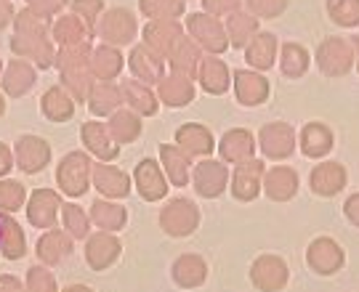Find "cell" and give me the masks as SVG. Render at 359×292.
I'll list each match as a JSON object with an SVG mask.
<instances>
[{
    "label": "cell",
    "mask_w": 359,
    "mask_h": 292,
    "mask_svg": "<svg viewBox=\"0 0 359 292\" xmlns=\"http://www.w3.org/2000/svg\"><path fill=\"white\" fill-rule=\"evenodd\" d=\"M189 32L205 46L208 51L221 53L229 46L226 38H224V27L218 25L213 16H208V13H194V16H189Z\"/></svg>",
    "instance_id": "cell-5"
},
{
    "label": "cell",
    "mask_w": 359,
    "mask_h": 292,
    "mask_svg": "<svg viewBox=\"0 0 359 292\" xmlns=\"http://www.w3.org/2000/svg\"><path fill=\"white\" fill-rule=\"evenodd\" d=\"M22 202H25V186L16 181H3L0 183V207L13 213V210H22Z\"/></svg>",
    "instance_id": "cell-44"
},
{
    "label": "cell",
    "mask_w": 359,
    "mask_h": 292,
    "mask_svg": "<svg viewBox=\"0 0 359 292\" xmlns=\"http://www.w3.org/2000/svg\"><path fill=\"white\" fill-rule=\"evenodd\" d=\"M117 255H120V242H117L115 237H109L107 231L90 237L88 247H86V258H88L90 268H96V271H102V268L109 266Z\"/></svg>",
    "instance_id": "cell-14"
},
{
    "label": "cell",
    "mask_w": 359,
    "mask_h": 292,
    "mask_svg": "<svg viewBox=\"0 0 359 292\" xmlns=\"http://www.w3.org/2000/svg\"><path fill=\"white\" fill-rule=\"evenodd\" d=\"M346 183V170L338 165V162H327V165H320L314 173H311V186L317 194H335L338 189H344Z\"/></svg>",
    "instance_id": "cell-21"
},
{
    "label": "cell",
    "mask_w": 359,
    "mask_h": 292,
    "mask_svg": "<svg viewBox=\"0 0 359 292\" xmlns=\"http://www.w3.org/2000/svg\"><path fill=\"white\" fill-rule=\"evenodd\" d=\"M3 109H6V104H3V96H0V115H3Z\"/></svg>",
    "instance_id": "cell-58"
},
{
    "label": "cell",
    "mask_w": 359,
    "mask_h": 292,
    "mask_svg": "<svg viewBox=\"0 0 359 292\" xmlns=\"http://www.w3.org/2000/svg\"><path fill=\"white\" fill-rule=\"evenodd\" d=\"M83 141L88 144L90 152H96L102 160H115L117 157V144H112V139H109V130H107V125H102V123H88V125H83Z\"/></svg>",
    "instance_id": "cell-20"
},
{
    "label": "cell",
    "mask_w": 359,
    "mask_h": 292,
    "mask_svg": "<svg viewBox=\"0 0 359 292\" xmlns=\"http://www.w3.org/2000/svg\"><path fill=\"white\" fill-rule=\"evenodd\" d=\"M253 281L266 292L280 290L285 281H287V268H285V263L280 258L266 255V258H261L256 266H253Z\"/></svg>",
    "instance_id": "cell-10"
},
{
    "label": "cell",
    "mask_w": 359,
    "mask_h": 292,
    "mask_svg": "<svg viewBox=\"0 0 359 292\" xmlns=\"http://www.w3.org/2000/svg\"><path fill=\"white\" fill-rule=\"evenodd\" d=\"M309 263L317 268L320 274H333L335 268L344 263V253L338 250V244L330 239H317L309 250Z\"/></svg>",
    "instance_id": "cell-17"
},
{
    "label": "cell",
    "mask_w": 359,
    "mask_h": 292,
    "mask_svg": "<svg viewBox=\"0 0 359 292\" xmlns=\"http://www.w3.org/2000/svg\"><path fill=\"white\" fill-rule=\"evenodd\" d=\"M261 173H264V162H258V160H248L243 165H237V170H234V186H231L234 197L243 200V202L253 200L258 189H261Z\"/></svg>",
    "instance_id": "cell-8"
},
{
    "label": "cell",
    "mask_w": 359,
    "mask_h": 292,
    "mask_svg": "<svg viewBox=\"0 0 359 292\" xmlns=\"http://www.w3.org/2000/svg\"><path fill=\"white\" fill-rule=\"evenodd\" d=\"M197 64H200V53L197 48L192 46V40L181 38L176 46H173V51H170V67L179 72V77H189L194 75V69H197Z\"/></svg>",
    "instance_id": "cell-26"
},
{
    "label": "cell",
    "mask_w": 359,
    "mask_h": 292,
    "mask_svg": "<svg viewBox=\"0 0 359 292\" xmlns=\"http://www.w3.org/2000/svg\"><path fill=\"white\" fill-rule=\"evenodd\" d=\"M0 226H3V255L8 258V260H16V258H22L25 255V237H22V229L13 223L8 216L0 218Z\"/></svg>",
    "instance_id": "cell-38"
},
{
    "label": "cell",
    "mask_w": 359,
    "mask_h": 292,
    "mask_svg": "<svg viewBox=\"0 0 359 292\" xmlns=\"http://www.w3.org/2000/svg\"><path fill=\"white\" fill-rule=\"evenodd\" d=\"M8 170H11V152L0 144V176H6Z\"/></svg>",
    "instance_id": "cell-52"
},
{
    "label": "cell",
    "mask_w": 359,
    "mask_h": 292,
    "mask_svg": "<svg viewBox=\"0 0 359 292\" xmlns=\"http://www.w3.org/2000/svg\"><path fill=\"white\" fill-rule=\"evenodd\" d=\"M301 146H304V152L309 157H322V154L330 152V146H333V136H330V130L325 125H306L304 127V133H301Z\"/></svg>",
    "instance_id": "cell-29"
},
{
    "label": "cell",
    "mask_w": 359,
    "mask_h": 292,
    "mask_svg": "<svg viewBox=\"0 0 359 292\" xmlns=\"http://www.w3.org/2000/svg\"><path fill=\"white\" fill-rule=\"evenodd\" d=\"M205 263H203V258H197V255H184L176 260V266H173V279L179 281L181 287H197V284H203L205 281Z\"/></svg>",
    "instance_id": "cell-23"
},
{
    "label": "cell",
    "mask_w": 359,
    "mask_h": 292,
    "mask_svg": "<svg viewBox=\"0 0 359 292\" xmlns=\"http://www.w3.org/2000/svg\"><path fill=\"white\" fill-rule=\"evenodd\" d=\"M144 38H147V48L157 53H170L173 46L179 43L184 35H181V27L173 25V22H152L144 29Z\"/></svg>",
    "instance_id": "cell-11"
},
{
    "label": "cell",
    "mask_w": 359,
    "mask_h": 292,
    "mask_svg": "<svg viewBox=\"0 0 359 292\" xmlns=\"http://www.w3.org/2000/svg\"><path fill=\"white\" fill-rule=\"evenodd\" d=\"M123 69V56L112 48H99V51H93V59H90V72L96 77H104V80H109V77H115L117 72Z\"/></svg>",
    "instance_id": "cell-35"
},
{
    "label": "cell",
    "mask_w": 359,
    "mask_h": 292,
    "mask_svg": "<svg viewBox=\"0 0 359 292\" xmlns=\"http://www.w3.org/2000/svg\"><path fill=\"white\" fill-rule=\"evenodd\" d=\"M208 11H213V13H224V11H229V16L234 11H237V3H210V0H205L203 3Z\"/></svg>",
    "instance_id": "cell-50"
},
{
    "label": "cell",
    "mask_w": 359,
    "mask_h": 292,
    "mask_svg": "<svg viewBox=\"0 0 359 292\" xmlns=\"http://www.w3.org/2000/svg\"><path fill=\"white\" fill-rule=\"evenodd\" d=\"M88 176H90V160L83 152H72L62 160V165L56 170V181L69 197H80L88 189Z\"/></svg>",
    "instance_id": "cell-1"
},
{
    "label": "cell",
    "mask_w": 359,
    "mask_h": 292,
    "mask_svg": "<svg viewBox=\"0 0 359 292\" xmlns=\"http://www.w3.org/2000/svg\"><path fill=\"white\" fill-rule=\"evenodd\" d=\"M93 183L96 189L107 197H126L130 191V181L123 170L112 165H96L93 167Z\"/></svg>",
    "instance_id": "cell-15"
},
{
    "label": "cell",
    "mask_w": 359,
    "mask_h": 292,
    "mask_svg": "<svg viewBox=\"0 0 359 292\" xmlns=\"http://www.w3.org/2000/svg\"><path fill=\"white\" fill-rule=\"evenodd\" d=\"M226 178H229L226 167L213 160H205L194 167V186L203 197H218L226 186Z\"/></svg>",
    "instance_id": "cell-7"
},
{
    "label": "cell",
    "mask_w": 359,
    "mask_h": 292,
    "mask_svg": "<svg viewBox=\"0 0 359 292\" xmlns=\"http://www.w3.org/2000/svg\"><path fill=\"white\" fill-rule=\"evenodd\" d=\"M53 38L65 46H80L88 38V27L83 25L77 16H62L53 27Z\"/></svg>",
    "instance_id": "cell-33"
},
{
    "label": "cell",
    "mask_w": 359,
    "mask_h": 292,
    "mask_svg": "<svg viewBox=\"0 0 359 292\" xmlns=\"http://www.w3.org/2000/svg\"><path fill=\"white\" fill-rule=\"evenodd\" d=\"M176 141H179V146L184 149L187 154H208L213 152V136L208 133V127L203 125H184L176 133Z\"/></svg>",
    "instance_id": "cell-22"
},
{
    "label": "cell",
    "mask_w": 359,
    "mask_h": 292,
    "mask_svg": "<svg viewBox=\"0 0 359 292\" xmlns=\"http://www.w3.org/2000/svg\"><path fill=\"white\" fill-rule=\"evenodd\" d=\"M309 67V53L301 48V46H293V43H287L283 48V72L285 75H301L304 69Z\"/></svg>",
    "instance_id": "cell-43"
},
{
    "label": "cell",
    "mask_w": 359,
    "mask_h": 292,
    "mask_svg": "<svg viewBox=\"0 0 359 292\" xmlns=\"http://www.w3.org/2000/svg\"><path fill=\"white\" fill-rule=\"evenodd\" d=\"M32 85H35V72L25 62H13L8 67L6 77H3V88H6V93H11V96H22Z\"/></svg>",
    "instance_id": "cell-28"
},
{
    "label": "cell",
    "mask_w": 359,
    "mask_h": 292,
    "mask_svg": "<svg viewBox=\"0 0 359 292\" xmlns=\"http://www.w3.org/2000/svg\"><path fill=\"white\" fill-rule=\"evenodd\" d=\"M65 226L72 231V237H86L88 234V216L86 210H80L77 204H65Z\"/></svg>",
    "instance_id": "cell-45"
},
{
    "label": "cell",
    "mask_w": 359,
    "mask_h": 292,
    "mask_svg": "<svg viewBox=\"0 0 359 292\" xmlns=\"http://www.w3.org/2000/svg\"><path fill=\"white\" fill-rule=\"evenodd\" d=\"M253 154V136L248 130H229L221 141V157L229 162H248Z\"/></svg>",
    "instance_id": "cell-19"
},
{
    "label": "cell",
    "mask_w": 359,
    "mask_h": 292,
    "mask_svg": "<svg viewBox=\"0 0 359 292\" xmlns=\"http://www.w3.org/2000/svg\"><path fill=\"white\" fill-rule=\"evenodd\" d=\"M43 112H46V117L62 123V120H69V117H72L75 104H72V99H69L62 88H51L46 93V99H43Z\"/></svg>",
    "instance_id": "cell-34"
},
{
    "label": "cell",
    "mask_w": 359,
    "mask_h": 292,
    "mask_svg": "<svg viewBox=\"0 0 359 292\" xmlns=\"http://www.w3.org/2000/svg\"><path fill=\"white\" fill-rule=\"evenodd\" d=\"M266 194H269L271 200H290L298 189V176H295L293 170H287V167H277V170H271L269 176H266Z\"/></svg>",
    "instance_id": "cell-27"
},
{
    "label": "cell",
    "mask_w": 359,
    "mask_h": 292,
    "mask_svg": "<svg viewBox=\"0 0 359 292\" xmlns=\"http://www.w3.org/2000/svg\"><path fill=\"white\" fill-rule=\"evenodd\" d=\"M320 67L327 75H341L351 67V51L344 40H327L320 48Z\"/></svg>",
    "instance_id": "cell-16"
},
{
    "label": "cell",
    "mask_w": 359,
    "mask_h": 292,
    "mask_svg": "<svg viewBox=\"0 0 359 292\" xmlns=\"http://www.w3.org/2000/svg\"><path fill=\"white\" fill-rule=\"evenodd\" d=\"M136 186H139V194H142L144 200H149V202L165 197L168 191L165 178L160 173L157 162H152V160H144L142 165L136 167Z\"/></svg>",
    "instance_id": "cell-9"
},
{
    "label": "cell",
    "mask_w": 359,
    "mask_h": 292,
    "mask_svg": "<svg viewBox=\"0 0 359 292\" xmlns=\"http://www.w3.org/2000/svg\"><path fill=\"white\" fill-rule=\"evenodd\" d=\"M69 250H72V242L67 239L62 231H48L38 242V255L46 263H59L65 255H69Z\"/></svg>",
    "instance_id": "cell-30"
},
{
    "label": "cell",
    "mask_w": 359,
    "mask_h": 292,
    "mask_svg": "<svg viewBox=\"0 0 359 292\" xmlns=\"http://www.w3.org/2000/svg\"><path fill=\"white\" fill-rule=\"evenodd\" d=\"M200 80H203V88L208 93H224L229 88V72L221 59H205L203 69H200Z\"/></svg>",
    "instance_id": "cell-31"
},
{
    "label": "cell",
    "mask_w": 359,
    "mask_h": 292,
    "mask_svg": "<svg viewBox=\"0 0 359 292\" xmlns=\"http://www.w3.org/2000/svg\"><path fill=\"white\" fill-rule=\"evenodd\" d=\"M11 16H13L11 6H8V3H0V27L8 25V22H11Z\"/></svg>",
    "instance_id": "cell-54"
},
{
    "label": "cell",
    "mask_w": 359,
    "mask_h": 292,
    "mask_svg": "<svg viewBox=\"0 0 359 292\" xmlns=\"http://www.w3.org/2000/svg\"><path fill=\"white\" fill-rule=\"evenodd\" d=\"M90 218H93L102 229H123V223H126V207L102 202V200H99V202H93Z\"/></svg>",
    "instance_id": "cell-37"
},
{
    "label": "cell",
    "mask_w": 359,
    "mask_h": 292,
    "mask_svg": "<svg viewBox=\"0 0 359 292\" xmlns=\"http://www.w3.org/2000/svg\"><path fill=\"white\" fill-rule=\"evenodd\" d=\"M27 290L29 292H56V281L46 268H29L27 274Z\"/></svg>",
    "instance_id": "cell-47"
},
{
    "label": "cell",
    "mask_w": 359,
    "mask_h": 292,
    "mask_svg": "<svg viewBox=\"0 0 359 292\" xmlns=\"http://www.w3.org/2000/svg\"><path fill=\"white\" fill-rule=\"evenodd\" d=\"M293 130L283 123H277V125H269L261 130V149L266 157H287V154L293 152Z\"/></svg>",
    "instance_id": "cell-13"
},
{
    "label": "cell",
    "mask_w": 359,
    "mask_h": 292,
    "mask_svg": "<svg viewBox=\"0 0 359 292\" xmlns=\"http://www.w3.org/2000/svg\"><path fill=\"white\" fill-rule=\"evenodd\" d=\"M107 130H109V136H115V141L126 144V141H133L142 133V123L136 120V115H130V112H117Z\"/></svg>",
    "instance_id": "cell-40"
},
{
    "label": "cell",
    "mask_w": 359,
    "mask_h": 292,
    "mask_svg": "<svg viewBox=\"0 0 359 292\" xmlns=\"http://www.w3.org/2000/svg\"><path fill=\"white\" fill-rule=\"evenodd\" d=\"M354 207H357V197H351V200H348V204H346V213H348V218H351V221H354V223H357V210H354Z\"/></svg>",
    "instance_id": "cell-56"
},
{
    "label": "cell",
    "mask_w": 359,
    "mask_h": 292,
    "mask_svg": "<svg viewBox=\"0 0 359 292\" xmlns=\"http://www.w3.org/2000/svg\"><path fill=\"white\" fill-rule=\"evenodd\" d=\"M330 11L335 13V16H333L335 22H341V25H348V27L357 25V16H359L357 3H330Z\"/></svg>",
    "instance_id": "cell-48"
},
{
    "label": "cell",
    "mask_w": 359,
    "mask_h": 292,
    "mask_svg": "<svg viewBox=\"0 0 359 292\" xmlns=\"http://www.w3.org/2000/svg\"><path fill=\"white\" fill-rule=\"evenodd\" d=\"M163 154V162H165V170L170 181L176 183V186H184L187 181H189V162H187V157L176 149V146H163L160 149Z\"/></svg>",
    "instance_id": "cell-36"
},
{
    "label": "cell",
    "mask_w": 359,
    "mask_h": 292,
    "mask_svg": "<svg viewBox=\"0 0 359 292\" xmlns=\"http://www.w3.org/2000/svg\"><path fill=\"white\" fill-rule=\"evenodd\" d=\"M126 96H128V102L144 112V115H154L157 112V99L152 96V90L149 85H142V83H136V80H128L126 83Z\"/></svg>",
    "instance_id": "cell-41"
},
{
    "label": "cell",
    "mask_w": 359,
    "mask_h": 292,
    "mask_svg": "<svg viewBox=\"0 0 359 292\" xmlns=\"http://www.w3.org/2000/svg\"><path fill=\"white\" fill-rule=\"evenodd\" d=\"M0 242H3V226H0Z\"/></svg>",
    "instance_id": "cell-59"
},
{
    "label": "cell",
    "mask_w": 359,
    "mask_h": 292,
    "mask_svg": "<svg viewBox=\"0 0 359 292\" xmlns=\"http://www.w3.org/2000/svg\"><path fill=\"white\" fill-rule=\"evenodd\" d=\"M274 51H277V40L274 35L269 32H264V35H256L253 43H250V48H248V62L258 67V69H266L274 64Z\"/></svg>",
    "instance_id": "cell-32"
},
{
    "label": "cell",
    "mask_w": 359,
    "mask_h": 292,
    "mask_svg": "<svg viewBox=\"0 0 359 292\" xmlns=\"http://www.w3.org/2000/svg\"><path fill=\"white\" fill-rule=\"evenodd\" d=\"M130 69L142 80V85H149V83L163 77V59L154 51H149L147 46H136L130 53Z\"/></svg>",
    "instance_id": "cell-12"
},
{
    "label": "cell",
    "mask_w": 359,
    "mask_h": 292,
    "mask_svg": "<svg viewBox=\"0 0 359 292\" xmlns=\"http://www.w3.org/2000/svg\"><path fill=\"white\" fill-rule=\"evenodd\" d=\"M142 11L149 13L157 22H170L184 11V3H142Z\"/></svg>",
    "instance_id": "cell-46"
},
{
    "label": "cell",
    "mask_w": 359,
    "mask_h": 292,
    "mask_svg": "<svg viewBox=\"0 0 359 292\" xmlns=\"http://www.w3.org/2000/svg\"><path fill=\"white\" fill-rule=\"evenodd\" d=\"M120 102H123V99H120V90H117L115 85H109V83L96 85V90L90 93V109H93L96 115H107V112H112Z\"/></svg>",
    "instance_id": "cell-42"
},
{
    "label": "cell",
    "mask_w": 359,
    "mask_h": 292,
    "mask_svg": "<svg viewBox=\"0 0 359 292\" xmlns=\"http://www.w3.org/2000/svg\"><path fill=\"white\" fill-rule=\"evenodd\" d=\"M32 8L40 13H51V11H59V3H46V6L43 3H32Z\"/></svg>",
    "instance_id": "cell-55"
},
{
    "label": "cell",
    "mask_w": 359,
    "mask_h": 292,
    "mask_svg": "<svg viewBox=\"0 0 359 292\" xmlns=\"http://www.w3.org/2000/svg\"><path fill=\"white\" fill-rule=\"evenodd\" d=\"M160 99L168 104V106H184L194 99V88L187 77H165L160 80Z\"/></svg>",
    "instance_id": "cell-24"
},
{
    "label": "cell",
    "mask_w": 359,
    "mask_h": 292,
    "mask_svg": "<svg viewBox=\"0 0 359 292\" xmlns=\"http://www.w3.org/2000/svg\"><path fill=\"white\" fill-rule=\"evenodd\" d=\"M197 221H200V213H197V207L189 200H173L163 210V216H160V223H163V229L170 237H187V234H192L197 229Z\"/></svg>",
    "instance_id": "cell-2"
},
{
    "label": "cell",
    "mask_w": 359,
    "mask_h": 292,
    "mask_svg": "<svg viewBox=\"0 0 359 292\" xmlns=\"http://www.w3.org/2000/svg\"><path fill=\"white\" fill-rule=\"evenodd\" d=\"M72 11L96 13V11H102V3H72Z\"/></svg>",
    "instance_id": "cell-53"
},
{
    "label": "cell",
    "mask_w": 359,
    "mask_h": 292,
    "mask_svg": "<svg viewBox=\"0 0 359 292\" xmlns=\"http://www.w3.org/2000/svg\"><path fill=\"white\" fill-rule=\"evenodd\" d=\"M65 292H93V290H88V287H83V284H72V287H67Z\"/></svg>",
    "instance_id": "cell-57"
},
{
    "label": "cell",
    "mask_w": 359,
    "mask_h": 292,
    "mask_svg": "<svg viewBox=\"0 0 359 292\" xmlns=\"http://www.w3.org/2000/svg\"><path fill=\"white\" fill-rule=\"evenodd\" d=\"M0 292H25V287L13 277H0Z\"/></svg>",
    "instance_id": "cell-51"
},
{
    "label": "cell",
    "mask_w": 359,
    "mask_h": 292,
    "mask_svg": "<svg viewBox=\"0 0 359 292\" xmlns=\"http://www.w3.org/2000/svg\"><path fill=\"white\" fill-rule=\"evenodd\" d=\"M250 8L256 13H266V16H277L285 11V3H250Z\"/></svg>",
    "instance_id": "cell-49"
},
{
    "label": "cell",
    "mask_w": 359,
    "mask_h": 292,
    "mask_svg": "<svg viewBox=\"0 0 359 292\" xmlns=\"http://www.w3.org/2000/svg\"><path fill=\"white\" fill-rule=\"evenodd\" d=\"M99 35L107 43H115V46H126L136 35V19L130 16L126 8H115V11L104 13L102 25H99Z\"/></svg>",
    "instance_id": "cell-3"
},
{
    "label": "cell",
    "mask_w": 359,
    "mask_h": 292,
    "mask_svg": "<svg viewBox=\"0 0 359 292\" xmlns=\"http://www.w3.org/2000/svg\"><path fill=\"white\" fill-rule=\"evenodd\" d=\"M229 35L234 48H243L248 40L256 38V16H250V13H231Z\"/></svg>",
    "instance_id": "cell-39"
},
{
    "label": "cell",
    "mask_w": 359,
    "mask_h": 292,
    "mask_svg": "<svg viewBox=\"0 0 359 292\" xmlns=\"http://www.w3.org/2000/svg\"><path fill=\"white\" fill-rule=\"evenodd\" d=\"M234 90L243 104H261L269 93V83L256 72H234Z\"/></svg>",
    "instance_id": "cell-18"
},
{
    "label": "cell",
    "mask_w": 359,
    "mask_h": 292,
    "mask_svg": "<svg viewBox=\"0 0 359 292\" xmlns=\"http://www.w3.org/2000/svg\"><path fill=\"white\" fill-rule=\"evenodd\" d=\"M16 160H19V167L25 173H38V170H43V167L48 165L51 149L38 136H25V139L16 144Z\"/></svg>",
    "instance_id": "cell-4"
},
{
    "label": "cell",
    "mask_w": 359,
    "mask_h": 292,
    "mask_svg": "<svg viewBox=\"0 0 359 292\" xmlns=\"http://www.w3.org/2000/svg\"><path fill=\"white\" fill-rule=\"evenodd\" d=\"M11 48L19 53L22 59H35L40 67H48L53 59L51 46H48L43 38H25V35H16V38L11 40Z\"/></svg>",
    "instance_id": "cell-25"
},
{
    "label": "cell",
    "mask_w": 359,
    "mask_h": 292,
    "mask_svg": "<svg viewBox=\"0 0 359 292\" xmlns=\"http://www.w3.org/2000/svg\"><path fill=\"white\" fill-rule=\"evenodd\" d=\"M62 207V200L59 194H53L48 189H40L32 194V202L27 207V216H29V223H35L40 229H48L56 221V213Z\"/></svg>",
    "instance_id": "cell-6"
}]
</instances>
